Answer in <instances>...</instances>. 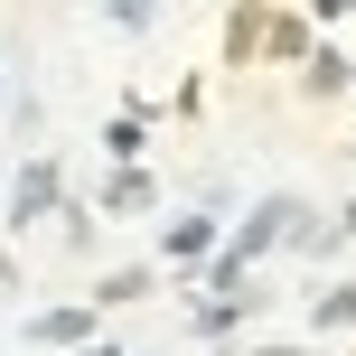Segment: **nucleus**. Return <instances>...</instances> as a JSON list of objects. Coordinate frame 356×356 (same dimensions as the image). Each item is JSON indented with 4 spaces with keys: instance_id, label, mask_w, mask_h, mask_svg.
Listing matches in <instances>:
<instances>
[{
    "instance_id": "2",
    "label": "nucleus",
    "mask_w": 356,
    "mask_h": 356,
    "mask_svg": "<svg viewBox=\"0 0 356 356\" xmlns=\"http://www.w3.org/2000/svg\"><path fill=\"white\" fill-rule=\"evenodd\" d=\"M263 356H300V347H263Z\"/></svg>"
},
{
    "instance_id": "1",
    "label": "nucleus",
    "mask_w": 356,
    "mask_h": 356,
    "mask_svg": "<svg viewBox=\"0 0 356 356\" xmlns=\"http://www.w3.org/2000/svg\"><path fill=\"white\" fill-rule=\"evenodd\" d=\"M319 328H356V291H328V300H319Z\"/></svg>"
}]
</instances>
